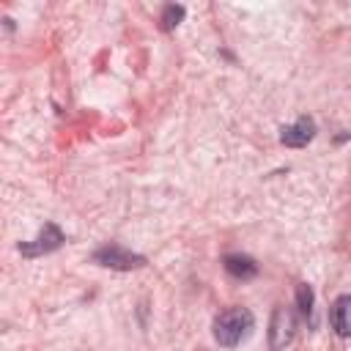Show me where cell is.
Wrapping results in <instances>:
<instances>
[{
	"mask_svg": "<svg viewBox=\"0 0 351 351\" xmlns=\"http://www.w3.org/2000/svg\"><path fill=\"white\" fill-rule=\"evenodd\" d=\"M252 326H255V318L247 307H228L214 318V337L219 346L233 348L250 337Z\"/></svg>",
	"mask_w": 351,
	"mask_h": 351,
	"instance_id": "6da1fadb",
	"label": "cell"
},
{
	"mask_svg": "<svg viewBox=\"0 0 351 351\" xmlns=\"http://www.w3.org/2000/svg\"><path fill=\"white\" fill-rule=\"evenodd\" d=\"M296 335V313L285 304L274 307L271 313V324H269V343H271V351H282Z\"/></svg>",
	"mask_w": 351,
	"mask_h": 351,
	"instance_id": "7a4b0ae2",
	"label": "cell"
},
{
	"mask_svg": "<svg viewBox=\"0 0 351 351\" xmlns=\"http://www.w3.org/2000/svg\"><path fill=\"white\" fill-rule=\"evenodd\" d=\"M93 261L101 263V266H110V269H121V271H129V269H140L145 266V258L143 255H134L118 244H107L101 250L93 252Z\"/></svg>",
	"mask_w": 351,
	"mask_h": 351,
	"instance_id": "3957f363",
	"label": "cell"
},
{
	"mask_svg": "<svg viewBox=\"0 0 351 351\" xmlns=\"http://www.w3.org/2000/svg\"><path fill=\"white\" fill-rule=\"evenodd\" d=\"M60 244H63V233H60V228L52 225V222H47V225L41 228V233L36 236L33 244H19V252H22V255H44V252L58 250Z\"/></svg>",
	"mask_w": 351,
	"mask_h": 351,
	"instance_id": "277c9868",
	"label": "cell"
},
{
	"mask_svg": "<svg viewBox=\"0 0 351 351\" xmlns=\"http://www.w3.org/2000/svg\"><path fill=\"white\" fill-rule=\"evenodd\" d=\"M313 137H315V121L307 118V115L296 118V121H293L291 126H285L282 134H280L282 145H291V148H302V145H307Z\"/></svg>",
	"mask_w": 351,
	"mask_h": 351,
	"instance_id": "5b68a950",
	"label": "cell"
},
{
	"mask_svg": "<svg viewBox=\"0 0 351 351\" xmlns=\"http://www.w3.org/2000/svg\"><path fill=\"white\" fill-rule=\"evenodd\" d=\"M329 321H332V329L340 337H351V296L348 293H343V296H337L332 302Z\"/></svg>",
	"mask_w": 351,
	"mask_h": 351,
	"instance_id": "8992f818",
	"label": "cell"
},
{
	"mask_svg": "<svg viewBox=\"0 0 351 351\" xmlns=\"http://www.w3.org/2000/svg\"><path fill=\"white\" fill-rule=\"evenodd\" d=\"M225 271L236 280H250L258 274V263L250 255H225Z\"/></svg>",
	"mask_w": 351,
	"mask_h": 351,
	"instance_id": "52a82bcc",
	"label": "cell"
},
{
	"mask_svg": "<svg viewBox=\"0 0 351 351\" xmlns=\"http://www.w3.org/2000/svg\"><path fill=\"white\" fill-rule=\"evenodd\" d=\"M313 288L307 285V282H302V285H296V302H299V313L304 315V318H310L313 315Z\"/></svg>",
	"mask_w": 351,
	"mask_h": 351,
	"instance_id": "ba28073f",
	"label": "cell"
},
{
	"mask_svg": "<svg viewBox=\"0 0 351 351\" xmlns=\"http://www.w3.org/2000/svg\"><path fill=\"white\" fill-rule=\"evenodd\" d=\"M184 5H165V11H162V27L165 30H173L181 19H184Z\"/></svg>",
	"mask_w": 351,
	"mask_h": 351,
	"instance_id": "9c48e42d",
	"label": "cell"
}]
</instances>
